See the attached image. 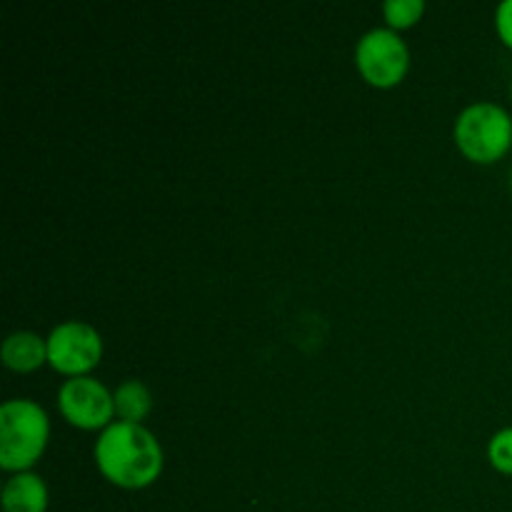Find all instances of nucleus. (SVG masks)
Masks as SVG:
<instances>
[{"mask_svg": "<svg viewBox=\"0 0 512 512\" xmlns=\"http://www.w3.org/2000/svg\"><path fill=\"white\" fill-rule=\"evenodd\" d=\"M95 463L105 480L125 490H140L155 483L163 470V450L143 425L113 423L95 443Z\"/></svg>", "mask_w": 512, "mask_h": 512, "instance_id": "1", "label": "nucleus"}, {"mask_svg": "<svg viewBox=\"0 0 512 512\" xmlns=\"http://www.w3.org/2000/svg\"><path fill=\"white\" fill-rule=\"evenodd\" d=\"M50 423L33 400H8L0 408V468L25 473L48 445Z\"/></svg>", "mask_w": 512, "mask_h": 512, "instance_id": "2", "label": "nucleus"}, {"mask_svg": "<svg viewBox=\"0 0 512 512\" xmlns=\"http://www.w3.org/2000/svg\"><path fill=\"white\" fill-rule=\"evenodd\" d=\"M455 143L475 163H495L512 145L508 110L495 103H473L455 120Z\"/></svg>", "mask_w": 512, "mask_h": 512, "instance_id": "3", "label": "nucleus"}, {"mask_svg": "<svg viewBox=\"0 0 512 512\" xmlns=\"http://www.w3.org/2000/svg\"><path fill=\"white\" fill-rule=\"evenodd\" d=\"M355 63L370 85L393 88L408 73L410 50L398 33L388 28H375L360 38L355 48Z\"/></svg>", "mask_w": 512, "mask_h": 512, "instance_id": "4", "label": "nucleus"}, {"mask_svg": "<svg viewBox=\"0 0 512 512\" xmlns=\"http://www.w3.org/2000/svg\"><path fill=\"white\" fill-rule=\"evenodd\" d=\"M100 358H103V340L93 325L68 320L48 335V363L58 373L80 378L93 370Z\"/></svg>", "mask_w": 512, "mask_h": 512, "instance_id": "5", "label": "nucleus"}, {"mask_svg": "<svg viewBox=\"0 0 512 512\" xmlns=\"http://www.w3.org/2000/svg\"><path fill=\"white\" fill-rule=\"evenodd\" d=\"M58 408L75 428L98 430L105 428L115 415V395H110L108 388L95 378L80 375L65 380L58 393Z\"/></svg>", "mask_w": 512, "mask_h": 512, "instance_id": "6", "label": "nucleus"}, {"mask_svg": "<svg viewBox=\"0 0 512 512\" xmlns=\"http://www.w3.org/2000/svg\"><path fill=\"white\" fill-rule=\"evenodd\" d=\"M5 512H45L48 510V488L35 473H18L5 483L0 495Z\"/></svg>", "mask_w": 512, "mask_h": 512, "instance_id": "7", "label": "nucleus"}, {"mask_svg": "<svg viewBox=\"0 0 512 512\" xmlns=\"http://www.w3.org/2000/svg\"><path fill=\"white\" fill-rule=\"evenodd\" d=\"M48 360V340L35 333H13L3 343V363L15 373H30Z\"/></svg>", "mask_w": 512, "mask_h": 512, "instance_id": "8", "label": "nucleus"}, {"mask_svg": "<svg viewBox=\"0 0 512 512\" xmlns=\"http://www.w3.org/2000/svg\"><path fill=\"white\" fill-rule=\"evenodd\" d=\"M153 408V395H150L148 385L140 380H125L118 390H115V413L120 415L123 423L140 425L145 415Z\"/></svg>", "mask_w": 512, "mask_h": 512, "instance_id": "9", "label": "nucleus"}, {"mask_svg": "<svg viewBox=\"0 0 512 512\" xmlns=\"http://www.w3.org/2000/svg\"><path fill=\"white\" fill-rule=\"evenodd\" d=\"M383 13L393 28H410L425 13V3L423 0H388L383 5Z\"/></svg>", "mask_w": 512, "mask_h": 512, "instance_id": "10", "label": "nucleus"}, {"mask_svg": "<svg viewBox=\"0 0 512 512\" xmlns=\"http://www.w3.org/2000/svg\"><path fill=\"white\" fill-rule=\"evenodd\" d=\"M488 455L495 470L512 475V428H505L493 435L488 445Z\"/></svg>", "mask_w": 512, "mask_h": 512, "instance_id": "11", "label": "nucleus"}, {"mask_svg": "<svg viewBox=\"0 0 512 512\" xmlns=\"http://www.w3.org/2000/svg\"><path fill=\"white\" fill-rule=\"evenodd\" d=\"M495 25H498L500 40L512 48V0H503L495 10Z\"/></svg>", "mask_w": 512, "mask_h": 512, "instance_id": "12", "label": "nucleus"}, {"mask_svg": "<svg viewBox=\"0 0 512 512\" xmlns=\"http://www.w3.org/2000/svg\"><path fill=\"white\" fill-rule=\"evenodd\" d=\"M510 185H512V170H510Z\"/></svg>", "mask_w": 512, "mask_h": 512, "instance_id": "13", "label": "nucleus"}, {"mask_svg": "<svg viewBox=\"0 0 512 512\" xmlns=\"http://www.w3.org/2000/svg\"><path fill=\"white\" fill-rule=\"evenodd\" d=\"M510 93H512V83H510Z\"/></svg>", "mask_w": 512, "mask_h": 512, "instance_id": "14", "label": "nucleus"}]
</instances>
